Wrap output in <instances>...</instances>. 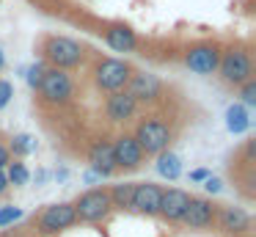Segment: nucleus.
<instances>
[{"mask_svg":"<svg viewBox=\"0 0 256 237\" xmlns=\"http://www.w3.org/2000/svg\"><path fill=\"white\" fill-rule=\"evenodd\" d=\"M132 138L138 141V146L144 149V154H160L168 149L171 130H168V124L160 119H146L138 124V130H135Z\"/></svg>","mask_w":256,"mask_h":237,"instance_id":"nucleus-1","label":"nucleus"},{"mask_svg":"<svg viewBox=\"0 0 256 237\" xmlns=\"http://www.w3.org/2000/svg\"><path fill=\"white\" fill-rule=\"evenodd\" d=\"M44 55L56 69H72L83 61V50H80L78 42L66 36H50L44 42Z\"/></svg>","mask_w":256,"mask_h":237,"instance_id":"nucleus-2","label":"nucleus"},{"mask_svg":"<svg viewBox=\"0 0 256 237\" xmlns=\"http://www.w3.org/2000/svg\"><path fill=\"white\" fill-rule=\"evenodd\" d=\"M39 91L47 102L61 105V102H69V97L74 94V83L66 75V69H56L52 66V69H44V75H42Z\"/></svg>","mask_w":256,"mask_h":237,"instance_id":"nucleus-3","label":"nucleus"},{"mask_svg":"<svg viewBox=\"0 0 256 237\" xmlns=\"http://www.w3.org/2000/svg\"><path fill=\"white\" fill-rule=\"evenodd\" d=\"M110 196H108V190H102V187H94V190L83 193V196L78 198V204H74V215H78V220H88V223H94V220H102L108 212H110Z\"/></svg>","mask_w":256,"mask_h":237,"instance_id":"nucleus-4","label":"nucleus"},{"mask_svg":"<svg viewBox=\"0 0 256 237\" xmlns=\"http://www.w3.org/2000/svg\"><path fill=\"white\" fill-rule=\"evenodd\" d=\"M132 69L127 66V61H118V58H105L100 66H96L94 77H96V86L102 91H122L127 86Z\"/></svg>","mask_w":256,"mask_h":237,"instance_id":"nucleus-5","label":"nucleus"},{"mask_svg":"<svg viewBox=\"0 0 256 237\" xmlns=\"http://www.w3.org/2000/svg\"><path fill=\"white\" fill-rule=\"evenodd\" d=\"M218 66H220V75L226 83L242 86L245 80H250V58L242 50H228V53L218 61Z\"/></svg>","mask_w":256,"mask_h":237,"instance_id":"nucleus-6","label":"nucleus"},{"mask_svg":"<svg viewBox=\"0 0 256 237\" xmlns=\"http://www.w3.org/2000/svg\"><path fill=\"white\" fill-rule=\"evenodd\" d=\"M78 220V215H74V204H52V207H47L44 212H42L39 218V231L42 234H56V231L61 229H69V226Z\"/></svg>","mask_w":256,"mask_h":237,"instance_id":"nucleus-7","label":"nucleus"},{"mask_svg":"<svg viewBox=\"0 0 256 237\" xmlns=\"http://www.w3.org/2000/svg\"><path fill=\"white\" fill-rule=\"evenodd\" d=\"M160 198H162V187L160 185H154V182H135L130 207L138 209V212H144V215H157L160 212Z\"/></svg>","mask_w":256,"mask_h":237,"instance_id":"nucleus-8","label":"nucleus"},{"mask_svg":"<svg viewBox=\"0 0 256 237\" xmlns=\"http://www.w3.org/2000/svg\"><path fill=\"white\" fill-rule=\"evenodd\" d=\"M130 97L135 99V102H154L157 97H160L162 91V83L157 75H152V72H138V75H130Z\"/></svg>","mask_w":256,"mask_h":237,"instance_id":"nucleus-9","label":"nucleus"},{"mask_svg":"<svg viewBox=\"0 0 256 237\" xmlns=\"http://www.w3.org/2000/svg\"><path fill=\"white\" fill-rule=\"evenodd\" d=\"M113 160H116V168H138L144 163V149L138 146L132 135H118L116 143H113Z\"/></svg>","mask_w":256,"mask_h":237,"instance_id":"nucleus-10","label":"nucleus"},{"mask_svg":"<svg viewBox=\"0 0 256 237\" xmlns=\"http://www.w3.org/2000/svg\"><path fill=\"white\" fill-rule=\"evenodd\" d=\"M182 220L190 226V229H204V226H210L212 220H215V207H212L210 198H193L190 196Z\"/></svg>","mask_w":256,"mask_h":237,"instance_id":"nucleus-11","label":"nucleus"},{"mask_svg":"<svg viewBox=\"0 0 256 237\" xmlns=\"http://www.w3.org/2000/svg\"><path fill=\"white\" fill-rule=\"evenodd\" d=\"M218 50L210 47V44H201V47H193L188 50V55H184V64L190 66V72H196V75H212V72L218 69Z\"/></svg>","mask_w":256,"mask_h":237,"instance_id":"nucleus-12","label":"nucleus"},{"mask_svg":"<svg viewBox=\"0 0 256 237\" xmlns=\"http://www.w3.org/2000/svg\"><path fill=\"white\" fill-rule=\"evenodd\" d=\"M135 110H138V102L130 97V91H113L105 102V113L110 121H127L135 116Z\"/></svg>","mask_w":256,"mask_h":237,"instance_id":"nucleus-13","label":"nucleus"},{"mask_svg":"<svg viewBox=\"0 0 256 237\" xmlns=\"http://www.w3.org/2000/svg\"><path fill=\"white\" fill-rule=\"evenodd\" d=\"M190 196L179 187H171V190H162V198H160V215L166 220H182L184 215V207H188Z\"/></svg>","mask_w":256,"mask_h":237,"instance_id":"nucleus-14","label":"nucleus"},{"mask_svg":"<svg viewBox=\"0 0 256 237\" xmlns=\"http://www.w3.org/2000/svg\"><path fill=\"white\" fill-rule=\"evenodd\" d=\"M88 163H91V168L100 171L102 176L113 174V171H116V160H113V143L96 141L94 146H91V152H88Z\"/></svg>","mask_w":256,"mask_h":237,"instance_id":"nucleus-15","label":"nucleus"},{"mask_svg":"<svg viewBox=\"0 0 256 237\" xmlns=\"http://www.w3.org/2000/svg\"><path fill=\"white\" fill-rule=\"evenodd\" d=\"M218 220L226 231H234V234H242V231L250 229V215L245 212L242 207H223L218 212Z\"/></svg>","mask_w":256,"mask_h":237,"instance_id":"nucleus-16","label":"nucleus"},{"mask_svg":"<svg viewBox=\"0 0 256 237\" xmlns=\"http://www.w3.org/2000/svg\"><path fill=\"white\" fill-rule=\"evenodd\" d=\"M105 42L110 50H116V53H132L135 44H138V39H135V33L130 31V28L124 25H113L105 31Z\"/></svg>","mask_w":256,"mask_h":237,"instance_id":"nucleus-17","label":"nucleus"},{"mask_svg":"<svg viewBox=\"0 0 256 237\" xmlns=\"http://www.w3.org/2000/svg\"><path fill=\"white\" fill-rule=\"evenodd\" d=\"M248 127H250V116H248V110H245V105L242 102L228 105V110H226V130L232 132V135H240V132H245Z\"/></svg>","mask_w":256,"mask_h":237,"instance_id":"nucleus-18","label":"nucleus"},{"mask_svg":"<svg viewBox=\"0 0 256 237\" xmlns=\"http://www.w3.org/2000/svg\"><path fill=\"white\" fill-rule=\"evenodd\" d=\"M157 174L162 176V179H179V174H182V160H179V154L174 152H160L157 154Z\"/></svg>","mask_w":256,"mask_h":237,"instance_id":"nucleus-19","label":"nucleus"},{"mask_svg":"<svg viewBox=\"0 0 256 237\" xmlns=\"http://www.w3.org/2000/svg\"><path fill=\"white\" fill-rule=\"evenodd\" d=\"M132 190H135V182H122V185H113V190H108V196H110V204L118 209L130 207V201H132Z\"/></svg>","mask_w":256,"mask_h":237,"instance_id":"nucleus-20","label":"nucleus"},{"mask_svg":"<svg viewBox=\"0 0 256 237\" xmlns=\"http://www.w3.org/2000/svg\"><path fill=\"white\" fill-rule=\"evenodd\" d=\"M6 176H8V185H28V179H30V171L25 168L22 163H8V171H6Z\"/></svg>","mask_w":256,"mask_h":237,"instance_id":"nucleus-21","label":"nucleus"},{"mask_svg":"<svg viewBox=\"0 0 256 237\" xmlns=\"http://www.w3.org/2000/svg\"><path fill=\"white\" fill-rule=\"evenodd\" d=\"M12 152L17 154V157H25V154H30V152H36V141L30 135H17L12 141Z\"/></svg>","mask_w":256,"mask_h":237,"instance_id":"nucleus-22","label":"nucleus"},{"mask_svg":"<svg viewBox=\"0 0 256 237\" xmlns=\"http://www.w3.org/2000/svg\"><path fill=\"white\" fill-rule=\"evenodd\" d=\"M22 218V209L20 207H0V229H6V226H12V223H17V220Z\"/></svg>","mask_w":256,"mask_h":237,"instance_id":"nucleus-23","label":"nucleus"},{"mask_svg":"<svg viewBox=\"0 0 256 237\" xmlns=\"http://www.w3.org/2000/svg\"><path fill=\"white\" fill-rule=\"evenodd\" d=\"M42 75H44V64H39V61H36V64L28 69V75H25V80H28V86H30V88H39V83H42Z\"/></svg>","mask_w":256,"mask_h":237,"instance_id":"nucleus-24","label":"nucleus"},{"mask_svg":"<svg viewBox=\"0 0 256 237\" xmlns=\"http://www.w3.org/2000/svg\"><path fill=\"white\" fill-rule=\"evenodd\" d=\"M242 102L245 105H256V80L254 77L242 83Z\"/></svg>","mask_w":256,"mask_h":237,"instance_id":"nucleus-25","label":"nucleus"},{"mask_svg":"<svg viewBox=\"0 0 256 237\" xmlns=\"http://www.w3.org/2000/svg\"><path fill=\"white\" fill-rule=\"evenodd\" d=\"M12 97H14V86L8 80H0V110L12 102Z\"/></svg>","mask_w":256,"mask_h":237,"instance_id":"nucleus-26","label":"nucleus"},{"mask_svg":"<svg viewBox=\"0 0 256 237\" xmlns=\"http://www.w3.org/2000/svg\"><path fill=\"white\" fill-rule=\"evenodd\" d=\"M204 187H206V193H220L223 190V182L220 179H218V176H206V179H204Z\"/></svg>","mask_w":256,"mask_h":237,"instance_id":"nucleus-27","label":"nucleus"},{"mask_svg":"<svg viewBox=\"0 0 256 237\" xmlns=\"http://www.w3.org/2000/svg\"><path fill=\"white\" fill-rule=\"evenodd\" d=\"M206 176H210V171H206V168H198V171H193V174H190V179H193V182H204Z\"/></svg>","mask_w":256,"mask_h":237,"instance_id":"nucleus-28","label":"nucleus"},{"mask_svg":"<svg viewBox=\"0 0 256 237\" xmlns=\"http://www.w3.org/2000/svg\"><path fill=\"white\" fill-rule=\"evenodd\" d=\"M6 165H8V149L0 143V168H6Z\"/></svg>","mask_w":256,"mask_h":237,"instance_id":"nucleus-29","label":"nucleus"},{"mask_svg":"<svg viewBox=\"0 0 256 237\" xmlns=\"http://www.w3.org/2000/svg\"><path fill=\"white\" fill-rule=\"evenodd\" d=\"M8 190V176H6V171L0 168V193H6Z\"/></svg>","mask_w":256,"mask_h":237,"instance_id":"nucleus-30","label":"nucleus"},{"mask_svg":"<svg viewBox=\"0 0 256 237\" xmlns=\"http://www.w3.org/2000/svg\"><path fill=\"white\" fill-rule=\"evenodd\" d=\"M3 66H6V53L0 50V69H3Z\"/></svg>","mask_w":256,"mask_h":237,"instance_id":"nucleus-31","label":"nucleus"}]
</instances>
